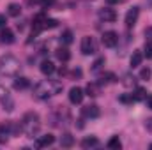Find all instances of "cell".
I'll return each mask as SVG.
<instances>
[{
    "label": "cell",
    "instance_id": "cell-31",
    "mask_svg": "<svg viewBox=\"0 0 152 150\" xmlns=\"http://www.w3.org/2000/svg\"><path fill=\"white\" fill-rule=\"evenodd\" d=\"M39 4H41V7H42V9H50V7L55 4V0H41Z\"/></svg>",
    "mask_w": 152,
    "mask_h": 150
},
{
    "label": "cell",
    "instance_id": "cell-2",
    "mask_svg": "<svg viewBox=\"0 0 152 150\" xmlns=\"http://www.w3.org/2000/svg\"><path fill=\"white\" fill-rule=\"evenodd\" d=\"M21 131L28 138H37L39 131H41V118H39L37 113H34V111L25 113V117L21 120Z\"/></svg>",
    "mask_w": 152,
    "mask_h": 150
},
{
    "label": "cell",
    "instance_id": "cell-15",
    "mask_svg": "<svg viewBox=\"0 0 152 150\" xmlns=\"http://www.w3.org/2000/svg\"><path fill=\"white\" fill-rule=\"evenodd\" d=\"M41 73L42 74H53L55 73V64L51 62V60H44L42 64H41Z\"/></svg>",
    "mask_w": 152,
    "mask_h": 150
},
{
    "label": "cell",
    "instance_id": "cell-9",
    "mask_svg": "<svg viewBox=\"0 0 152 150\" xmlns=\"http://www.w3.org/2000/svg\"><path fill=\"white\" fill-rule=\"evenodd\" d=\"M53 141H55V136H53V134L37 136V140H36V147H37V149H44V147H50V145H53Z\"/></svg>",
    "mask_w": 152,
    "mask_h": 150
},
{
    "label": "cell",
    "instance_id": "cell-35",
    "mask_svg": "<svg viewBox=\"0 0 152 150\" xmlns=\"http://www.w3.org/2000/svg\"><path fill=\"white\" fill-rule=\"evenodd\" d=\"M106 4H110V5H115V4H120V0H106Z\"/></svg>",
    "mask_w": 152,
    "mask_h": 150
},
{
    "label": "cell",
    "instance_id": "cell-25",
    "mask_svg": "<svg viewBox=\"0 0 152 150\" xmlns=\"http://www.w3.org/2000/svg\"><path fill=\"white\" fill-rule=\"evenodd\" d=\"M133 99H134V101H142V99H145V90H143L142 87H138V88L134 90V94H133Z\"/></svg>",
    "mask_w": 152,
    "mask_h": 150
},
{
    "label": "cell",
    "instance_id": "cell-16",
    "mask_svg": "<svg viewBox=\"0 0 152 150\" xmlns=\"http://www.w3.org/2000/svg\"><path fill=\"white\" fill-rule=\"evenodd\" d=\"M73 145H75V138H73L69 133H66V134H62V136H60V147L69 149V147H73Z\"/></svg>",
    "mask_w": 152,
    "mask_h": 150
},
{
    "label": "cell",
    "instance_id": "cell-18",
    "mask_svg": "<svg viewBox=\"0 0 152 150\" xmlns=\"http://www.w3.org/2000/svg\"><path fill=\"white\" fill-rule=\"evenodd\" d=\"M142 60H143V53L142 51H133V55H131V67H138L140 64H142Z\"/></svg>",
    "mask_w": 152,
    "mask_h": 150
},
{
    "label": "cell",
    "instance_id": "cell-20",
    "mask_svg": "<svg viewBox=\"0 0 152 150\" xmlns=\"http://www.w3.org/2000/svg\"><path fill=\"white\" fill-rule=\"evenodd\" d=\"M7 12H9V16H12V18H18V16L21 14V7H20L18 4H9V7H7Z\"/></svg>",
    "mask_w": 152,
    "mask_h": 150
},
{
    "label": "cell",
    "instance_id": "cell-6",
    "mask_svg": "<svg viewBox=\"0 0 152 150\" xmlns=\"http://www.w3.org/2000/svg\"><path fill=\"white\" fill-rule=\"evenodd\" d=\"M138 16H140V7H131L126 14V27H134L136 21H138Z\"/></svg>",
    "mask_w": 152,
    "mask_h": 150
},
{
    "label": "cell",
    "instance_id": "cell-8",
    "mask_svg": "<svg viewBox=\"0 0 152 150\" xmlns=\"http://www.w3.org/2000/svg\"><path fill=\"white\" fill-rule=\"evenodd\" d=\"M83 90L80 88V87H73L71 90H69V101L73 103V104H80L81 101H83Z\"/></svg>",
    "mask_w": 152,
    "mask_h": 150
},
{
    "label": "cell",
    "instance_id": "cell-3",
    "mask_svg": "<svg viewBox=\"0 0 152 150\" xmlns=\"http://www.w3.org/2000/svg\"><path fill=\"white\" fill-rule=\"evenodd\" d=\"M21 69V64L16 57L12 55H4L0 58V71L4 73L5 76H16Z\"/></svg>",
    "mask_w": 152,
    "mask_h": 150
},
{
    "label": "cell",
    "instance_id": "cell-36",
    "mask_svg": "<svg viewBox=\"0 0 152 150\" xmlns=\"http://www.w3.org/2000/svg\"><path fill=\"white\" fill-rule=\"evenodd\" d=\"M145 125L149 127V131H152V118H149V120H147V124H145Z\"/></svg>",
    "mask_w": 152,
    "mask_h": 150
},
{
    "label": "cell",
    "instance_id": "cell-19",
    "mask_svg": "<svg viewBox=\"0 0 152 150\" xmlns=\"http://www.w3.org/2000/svg\"><path fill=\"white\" fill-rule=\"evenodd\" d=\"M97 145H99V140H97L96 136L85 138V140L81 141V147H83V149H92V147H97Z\"/></svg>",
    "mask_w": 152,
    "mask_h": 150
},
{
    "label": "cell",
    "instance_id": "cell-22",
    "mask_svg": "<svg viewBox=\"0 0 152 150\" xmlns=\"http://www.w3.org/2000/svg\"><path fill=\"white\" fill-rule=\"evenodd\" d=\"M108 149H112V150H120L122 149V141L118 140V136H113V138L108 141Z\"/></svg>",
    "mask_w": 152,
    "mask_h": 150
},
{
    "label": "cell",
    "instance_id": "cell-30",
    "mask_svg": "<svg viewBox=\"0 0 152 150\" xmlns=\"http://www.w3.org/2000/svg\"><path fill=\"white\" fill-rule=\"evenodd\" d=\"M103 64H104V58H97V60L94 62V66H92V71H99V69L103 67Z\"/></svg>",
    "mask_w": 152,
    "mask_h": 150
},
{
    "label": "cell",
    "instance_id": "cell-37",
    "mask_svg": "<svg viewBox=\"0 0 152 150\" xmlns=\"http://www.w3.org/2000/svg\"><path fill=\"white\" fill-rule=\"evenodd\" d=\"M73 76H78V78H80V76H81V71H80V69H76V71H73Z\"/></svg>",
    "mask_w": 152,
    "mask_h": 150
},
{
    "label": "cell",
    "instance_id": "cell-21",
    "mask_svg": "<svg viewBox=\"0 0 152 150\" xmlns=\"http://www.w3.org/2000/svg\"><path fill=\"white\" fill-rule=\"evenodd\" d=\"M28 85H30V81H28L27 78H16V81H14V87H16L18 90L28 88Z\"/></svg>",
    "mask_w": 152,
    "mask_h": 150
},
{
    "label": "cell",
    "instance_id": "cell-4",
    "mask_svg": "<svg viewBox=\"0 0 152 150\" xmlns=\"http://www.w3.org/2000/svg\"><path fill=\"white\" fill-rule=\"evenodd\" d=\"M97 51V42H96V39L90 37V36H87V37L81 39V53L83 55H94Z\"/></svg>",
    "mask_w": 152,
    "mask_h": 150
},
{
    "label": "cell",
    "instance_id": "cell-11",
    "mask_svg": "<svg viewBox=\"0 0 152 150\" xmlns=\"http://www.w3.org/2000/svg\"><path fill=\"white\" fill-rule=\"evenodd\" d=\"M99 115H101V111L96 104H88L83 108V117H87V118H97Z\"/></svg>",
    "mask_w": 152,
    "mask_h": 150
},
{
    "label": "cell",
    "instance_id": "cell-29",
    "mask_svg": "<svg viewBox=\"0 0 152 150\" xmlns=\"http://www.w3.org/2000/svg\"><path fill=\"white\" fill-rule=\"evenodd\" d=\"M57 25H58L57 20H50V18H46V21H44V28H55Z\"/></svg>",
    "mask_w": 152,
    "mask_h": 150
},
{
    "label": "cell",
    "instance_id": "cell-23",
    "mask_svg": "<svg viewBox=\"0 0 152 150\" xmlns=\"http://www.w3.org/2000/svg\"><path fill=\"white\" fill-rule=\"evenodd\" d=\"M60 42H64V44H71V42H73V32H71V30H66V32L60 36Z\"/></svg>",
    "mask_w": 152,
    "mask_h": 150
},
{
    "label": "cell",
    "instance_id": "cell-7",
    "mask_svg": "<svg viewBox=\"0 0 152 150\" xmlns=\"http://www.w3.org/2000/svg\"><path fill=\"white\" fill-rule=\"evenodd\" d=\"M97 16H99V20L108 21V23H112V21L117 20V12H115L113 9H110V7H103V9H99Z\"/></svg>",
    "mask_w": 152,
    "mask_h": 150
},
{
    "label": "cell",
    "instance_id": "cell-10",
    "mask_svg": "<svg viewBox=\"0 0 152 150\" xmlns=\"http://www.w3.org/2000/svg\"><path fill=\"white\" fill-rule=\"evenodd\" d=\"M9 136H12L11 122H7V124H0V143H5V141L9 140Z\"/></svg>",
    "mask_w": 152,
    "mask_h": 150
},
{
    "label": "cell",
    "instance_id": "cell-17",
    "mask_svg": "<svg viewBox=\"0 0 152 150\" xmlns=\"http://www.w3.org/2000/svg\"><path fill=\"white\" fill-rule=\"evenodd\" d=\"M55 55H57V58H58L60 62H67V60L71 58V53H69L67 48H58V50L55 51Z\"/></svg>",
    "mask_w": 152,
    "mask_h": 150
},
{
    "label": "cell",
    "instance_id": "cell-32",
    "mask_svg": "<svg viewBox=\"0 0 152 150\" xmlns=\"http://www.w3.org/2000/svg\"><path fill=\"white\" fill-rule=\"evenodd\" d=\"M145 37H147V41H152V27H149L145 30Z\"/></svg>",
    "mask_w": 152,
    "mask_h": 150
},
{
    "label": "cell",
    "instance_id": "cell-24",
    "mask_svg": "<svg viewBox=\"0 0 152 150\" xmlns=\"http://www.w3.org/2000/svg\"><path fill=\"white\" fill-rule=\"evenodd\" d=\"M143 57L152 58V41H145V46H143Z\"/></svg>",
    "mask_w": 152,
    "mask_h": 150
},
{
    "label": "cell",
    "instance_id": "cell-14",
    "mask_svg": "<svg viewBox=\"0 0 152 150\" xmlns=\"http://www.w3.org/2000/svg\"><path fill=\"white\" fill-rule=\"evenodd\" d=\"M2 106H4L5 111H12V110H14V101H12V97L9 95V92L2 95Z\"/></svg>",
    "mask_w": 152,
    "mask_h": 150
},
{
    "label": "cell",
    "instance_id": "cell-34",
    "mask_svg": "<svg viewBox=\"0 0 152 150\" xmlns=\"http://www.w3.org/2000/svg\"><path fill=\"white\" fill-rule=\"evenodd\" d=\"M147 108L152 110V94H151V95H147Z\"/></svg>",
    "mask_w": 152,
    "mask_h": 150
},
{
    "label": "cell",
    "instance_id": "cell-5",
    "mask_svg": "<svg viewBox=\"0 0 152 150\" xmlns=\"http://www.w3.org/2000/svg\"><path fill=\"white\" fill-rule=\"evenodd\" d=\"M101 41H103V44L106 48H113V46H117V42H118V34L113 32V30H108V32L103 34Z\"/></svg>",
    "mask_w": 152,
    "mask_h": 150
},
{
    "label": "cell",
    "instance_id": "cell-1",
    "mask_svg": "<svg viewBox=\"0 0 152 150\" xmlns=\"http://www.w3.org/2000/svg\"><path fill=\"white\" fill-rule=\"evenodd\" d=\"M62 90V83L60 81H51V79H44L39 81L37 85L34 87V97L39 101H46L51 95H57Z\"/></svg>",
    "mask_w": 152,
    "mask_h": 150
},
{
    "label": "cell",
    "instance_id": "cell-12",
    "mask_svg": "<svg viewBox=\"0 0 152 150\" xmlns=\"http://www.w3.org/2000/svg\"><path fill=\"white\" fill-rule=\"evenodd\" d=\"M0 41L4 42V44H12L14 42V34H12V30L11 28H2V32H0Z\"/></svg>",
    "mask_w": 152,
    "mask_h": 150
},
{
    "label": "cell",
    "instance_id": "cell-26",
    "mask_svg": "<svg viewBox=\"0 0 152 150\" xmlns=\"http://www.w3.org/2000/svg\"><path fill=\"white\" fill-rule=\"evenodd\" d=\"M118 101H120V103H124V104H131L134 99H133V94H122V95L118 97Z\"/></svg>",
    "mask_w": 152,
    "mask_h": 150
},
{
    "label": "cell",
    "instance_id": "cell-13",
    "mask_svg": "<svg viewBox=\"0 0 152 150\" xmlns=\"http://www.w3.org/2000/svg\"><path fill=\"white\" fill-rule=\"evenodd\" d=\"M85 92H87V95H90V97H97L99 94H101V87H99V83H88L87 85V88H85Z\"/></svg>",
    "mask_w": 152,
    "mask_h": 150
},
{
    "label": "cell",
    "instance_id": "cell-27",
    "mask_svg": "<svg viewBox=\"0 0 152 150\" xmlns=\"http://www.w3.org/2000/svg\"><path fill=\"white\" fill-rule=\"evenodd\" d=\"M117 78H115L113 73H106V74L101 76V83H112V81H115Z\"/></svg>",
    "mask_w": 152,
    "mask_h": 150
},
{
    "label": "cell",
    "instance_id": "cell-28",
    "mask_svg": "<svg viewBox=\"0 0 152 150\" xmlns=\"http://www.w3.org/2000/svg\"><path fill=\"white\" fill-rule=\"evenodd\" d=\"M151 76H152V71L149 69V67H143V69L140 71V78H142V79H145V81H147V79H151Z\"/></svg>",
    "mask_w": 152,
    "mask_h": 150
},
{
    "label": "cell",
    "instance_id": "cell-33",
    "mask_svg": "<svg viewBox=\"0 0 152 150\" xmlns=\"http://www.w3.org/2000/svg\"><path fill=\"white\" fill-rule=\"evenodd\" d=\"M5 23H7L5 16H4V14H0V28H2V27H5Z\"/></svg>",
    "mask_w": 152,
    "mask_h": 150
},
{
    "label": "cell",
    "instance_id": "cell-38",
    "mask_svg": "<svg viewBox=\"0 0 152 150\" xmlns=\"http://www.w3.org/2000/svg\"><path fill=\"white\" fill-rule=\"evenodd\" d=\"M151 149H152V145H151Z\"/></svg>",
    "mask_w": 152,
    "mask_h": 150
}]
</instances>
